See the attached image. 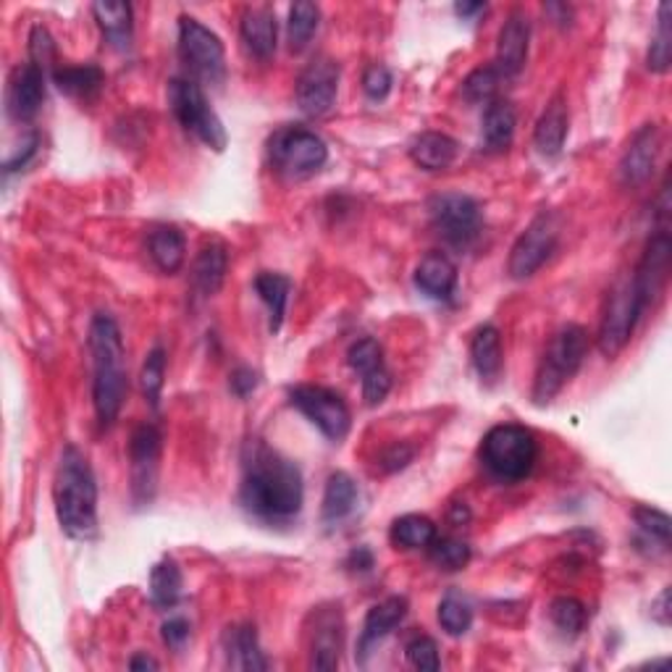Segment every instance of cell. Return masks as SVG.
<instances>
[{
  "label": "cell",
  "instance_id": "obj_1",
  "mask_svg": "<svg viewBox=\"0 0 672 672\" xmlns=\"http://www.w3.org/2000/svg\"><path fill=\"white\" fill-rule=\"evenodd\" d=\"M240 500L258 521L273 525L292 523L305 502L303 473L265 441H250L242 454Z\"/></svg>",
  "mask_w": 672,
  "mask_h": 672
},
{
  "label": "cell",
  "instance_id": "obj_2",
  "mask_svg": "<svg viewBox=\"0 0 672 672\" xmlns=\"http://www.w3.org/2000/svg\"><path fill=\"white\" fill-rule=\"evenodd\" d=\"M90 355H93V405L101 426H114L124 408L129 378H126V349L122 328L114 315L97 313L90 324Z\"/></svg>",
  "mask_w": 672,
  "mask_h": 672
},
{
  "label": "cell",
  "instance_id": "obj_3",
  "mask_svg": "<svg viewBox=\"0 0 672 672\" xmlns=\"http://www.w3.org/2000/svg\"><path fill=\"white\" fill-rule=\"evenodd\" d=\"M53 502L63 534L69 538L87 542L97 534V483L93 465L80 447L69 444L61 452Z\"/></svg>",
  "mask_w": 672,
  "mask_h": 672
},
{
  "label": "cell",
  "instance_id": "obj_4",
  "mask_svg": "<svg viewBox=\"0 0 672 672\" xmlns=\"http://www.w3.org/2000/svg\"><path fill=\"white\" fill-rule=\"evenodd\" d=\"M481 462L489 475L502 483L528 479L538 460V441L534 431L521 423H500L481 441Z\"/></svg>",
  "mask_w": 672,
  "mask_h": 672
},
{
  "label": "cell",
  "instance_id": "obj_5",
  "mask_svg": "<svg viewBox=\"0 0 672 672\" xmlns=\"http://www.w3.org/2000/svg\"><path fill=\"white\" fill-rule=\"evenodd\" d=\"M588 355V332L578 324H567L552 336L534 378V402L549 405L565 384L573 381Z\"/></svg>",
  "mask_w": 672,
  "mask_h": 672
},
{
  "label": "cell",
  "instance_id": "obj_6",
  "mask_svg": "<svg viewBox=\"0 0 672 672\" xmlns=\"http://www.w3.org/2000/svg\"><path fill=\"white\" fill-rule=\"evenodd\" d=\"M168 105H171L174 116H177V122L185 126L189 135L198 137L210 150H227V126H223L219 114L213 111V105L208 103V97L200 90L198 82L185 80V76H174V80L168 82Z\"/></svg>",
  "mask_w": 672,
  "mask_h": 672
},
{
  "label": "cell",
  "instance_id": "obj_7",
  "mask_svg": "<svg viewBox=\"0 0 672 672\" xmlns=\"http://www.w3.org/2000/svg\"><path fill=\"white\" fill-rule=\"evenodd\" d=\"M269 158L276 171L292 179H307L318 174L328 160V147L305 126H282L269 139Z\"/></svg>",
  "mask_w": 672,
  "mask_h": 672
},
{
  "label": "cell",
  "instance_id": "obj_8",
  "mask_svg": "<svg viewBox=\"0 0 672 672\" xmlns=\"http://www.w3.org/2000/svg\"><path fill=\"white\" fill-rule=\"evenodd\" d=\"M179 55L195 80L206 84L227 80V51L221 38L195 17L179 19Z\"/></svg>",
  "mask_w": 672,
  "mask_h": 672
},
{
  "label": "cell",
  "instance_id": "obj_9",
  "mask_svg": "<svg viewBox=\"0 0 672 672\" xmlns=\"http://www.w3.org/2000/svg\"><path fill=\"white\" fill-rule=\"evenodd\" d=\"M643 313L647 311H643L639 297H636V290H633V282H630V276L615 284V290L609 292V297H607L605 315H601V326H599V336H597L601 355L609 357V360L618 357L622 349H626L630 336H633Z\"/></svg>",
  "mask_w": 672,
  "mask_h": 672
},
{
  "label": "cell",
  "instance_id": "obj_10",
  "mask_svg": "<svg viewBox=\"0 0 672 672\" xmlns=\"http://www.w3.org/2000/svg\"><path fill=\"white\" fill-rule=\"evenodd\" d=\"M431 223L437 234L452 248H471V244L481 237V208L479 202L468 195L447 192L431 200Z\"/></svg>",
  "mask_w": 672,
  "mask_h": 672
},
{
  "label": "cell",
  "instance_id": "obj_11",
  "mask_svg": "<svg viewBox=\"0 0 672 672\" xmlns=\"http://www.w3.org/2000/svg\"><path fill=\"white\" fill-rule=\"evenodd\" d=\"M559 216L557 213H538L534 221L525 227L517 237V242L510 250L507 271L513 279H531L542 265L549 261L552 252L557 250L559 242Z\"/></svg>",
  "mask_w": 672,
  "mask_h": 672
},
{
  "label": "cell",
  "instance_id": "obj_12",
  "mask_svg": "<svg viewBox=\"0 0 672 672\" xmlns=\"http://www.w3.org/2000/svg\"><path fill=\"white\" fill-rule=\"evenodd\" d=\"M290 405L303 412L315 429L332 441L345 439L349 426H353V416H349L345 399L326 387H313V384L294 387L290 389Z\"/></svg>",
  "mask_w": 672,
  "mask_h": 672
},
{
  "label": "cell",
  "instance_id": "obj_13",
  "mask_svg": "<svg viewBox=\"0 0 672 672\" xmlns=\"http://www.w3.org/2000/svg\"><path fill=\"white\" fill-rule=\"evenodd\" d=\"M160 450L164 437L153 423H143L132 431L129 439V460H132V496L143 507L156 496L158 471H160Z\"/></svg>",
  "mask_w": 672,
  "mask_h": 672
},
{
  "label": "cell",
  "instance_id": "obj_14",
  "mask_svg": "<svg viewBox=\"0 0 672 672\" xmlns=\"http://www.w3.org/2000/svg\"><path fill=\"white\" fill-rule=\"evenodd\" d=\"M339 63L318 55L313 59L297 76V87H294V97H297V108L305 116L321 118L334 108L336 93H339Z\"/></svg>",
  "mask_w": 672,
  "mask_h": 672
},
{
  "label": "cell",
  "instance_id": "obj_15",
  "mask_svg": "<svg viewBox=\"0 0 672 672\" xmlns=\"http://www.w3.org/2000/svg\"><path fill=\"white\" fill-rule=\"evenodd\" d=\"M670 258H672L670 234L668 229H660L649 240L639 265H636V271L630 273V282H633L636 297H639L643 311H649L664 292V284H668L670 279Z\"/></svg>",
  "mask_w": 672,
  "mask_h": 672
},
{
  "label": "cell",
  "instance_id": "obj_16",
  "mask_svg": "<svg viewBox=\"0 0 672 672\" xmlns=\"http://www.w3.org/2000/svg\"><path fill=\"white\" fill-rule=\"evenodd\" d=\"M662 150V132L657 124H643L633 137L626 150H622L618 174L620 181L626 187H643L654 174L657 158Z\"/></svg>",
  "mask_w": 672,
  "mask_h": 672
},
{
  "label": "cell",
  "instance_id": "obj_17",
  "mask_svg": "<svg viewBox=\"0 0 672 672\" xmlns=\"http://www.w3.org/2000/svg\"><path fill=\"white\" fill-rule=\"evenodd\" d=\"M315 628L311 630V668L336 670L339 668L342 641H345V620L339 607H321L313 615Z\"/></svg>",
  "mask_w": 672,
  "mask_h": 672
},
{
  "label": "cell",
  "instance_id": "obj_18",
  "mask_svg": "<svg viewBox=\"0 0 672 672\" xmlns=\"http://www.w3.org/2000/svg\"><path fill=\"white\" fill-rule=\"evenodd\" d=\"M42 103H45V72L30 61L11 74L9 114L13 122H32Z\"/></svg>",
  "mask_w": 672,
  "mask_h": 672
},
{
  "label": "cell",
  "instance_id": "obj_19",
  "mask_svg": "<svg viewBox=\"0 0 672 672\" xmlns=\"http://www.w3.org/2000/svg\"><path fill=\"white\" fill-rule=\"evenodd\" d=\"M528 42H531V24L523 13H513L502 24L500 38H496V72L504 80L517 76L523 72L525 61H528Z\"/></svg>",
  "mask_w": 672,
  "mask_h": 672
},
{
  "label": "cell",
  "instance_id": "obj_20",
  "mask_svg": "<svg viewBox=\"0 0 672 672\" xmlns=\"http://www.w3.org/2000/svg\"><path fill=\"white\" fill-rule=\"evenodd\" d=\"M405 615H408V599L405 597H389L378 601L376 607L368 609L366 622H363L360 639H357V657L366 660L370 649H376L397 626H402Z\"/></svg>",
  "mask_w": 672,
  "mask_h": 672
},
{
  "label": "cell",
  "instance_id": "obj_21",
  "mask_svg": "<svg viewBox=\"0 0 672 672\" xmlns=\"http://www.w3.org/2000/svg\"><path fill=\"white\" fill-rule=\"evenodd\" d=\"M412 282H416L418 292L426 294L429 300L447 303V300H452L454 290H458V265L444 252H429L418 263Z\"/></svg>",
  "mask_w": 672,
  "mask_h": 672
},
{
  "label": "cell",
  "instance_id": "obj_22",
  "mask_svg": "<svg viewBox=\"0 0 672 672\" xmlns=\"http://www.w3.org/2000/svg\"><path fill=\"white\" fill-rule=\"evenodd\" d=\"M567 132H570V114H567V101L563 93H557L546 103L544 114L538 116L534 129V145L544 158H557L563 153Z\"/></svg>",
  "mask_w": 672,
  "mask_h": 672
},
{
  "label": "cell",
  "instance_id": "obj_23",
  "mask_svg": "<svg viewBox=\"0 0 672 672\" xmlns=\"http://www.w3.org/2000/svg\"><path fill=\"white\" fill-rule=\"evenodd\" d=\"M240 38L250 59L269 61L273 51H276L279 38L276 13L265 9V6H261V9H248L240 24Z\"/></svg>",
  "mask_w": 672,
  "mask_h": 672
},
{
  "label": "cell",
  "instance_id": "obj_24",
  "mask_svg": "<svg viewBox=\"0 0 672 672\" xmlns=\"http://www.w3.org/2000/svg\"><path fill=\"white\" fill-rule=\"evenodd\" d=\"M471 360H473L475 374H479L483 384L494 387V384L500 381V376L504 370L500 328L492 324H483L475 328V334L471 339Z\"/></svg>",
  "mask_w": 672,
  "mask_h": 672
},
{
  "label": "cell",
  "instance_id": "obj_25",
  "mask_svg": "<svg viewBox=\"0 0 672 672\" xmlns=\"http://www.w3.org/2000/svg\"><path fill=\"white\" fill-rule=\"evenodd\" d=\"M227 271H229L227 244L219 240L206 242L192 263L195 290H198L202 297H213V294L221 292L223 279H227Z\"/></svg>",
  "mask_w": 672,
  "mask_h": 672
},
{
  "label": "cell",
  "instance_id": "obj_26",
  "mask_svg": "<svg viewBox=\"0 0 672 672\" xmlns=\"http://www.w3.org/2000/svg\"><path fill=\"white\" fill-rule=\"evenodd\" d=\"M458 153L460 145L450 135H441V132H423L410 145L412 164L423 168V171H444L458 160Z\"/></svg>",
  "mask_w": 672,
  "mask_h": 672
},
{
  "label": "cell",
  "instance_id": "obj_27",
  "mask_svg": "<svg viewBox=\"0 0 672 672\" xmlns=\"http://www.w3.org/2000/svg\"><path fill=\"white\" fill-rule=\"evenodd\" d=\"M515 126H517V114L513 103L507 101H492L483 111V124H481V137L486 150L492 153H504L515 139Z\"/></svg>",
  "mask_w": 672,
  "mask_h": 672
},
{
  "label": "cell",
  "instance_id": "obj_28",
  "mask_svg": "<svg viewBox=\"0 0 672 672\" xmlns=\"http://www.w3.org/2000/svg\"><path fill=\"white\" fill-rule=\"evenodd\" d=\"M147 252H150L153 263L171 276V273L181 271V265L187 261V240L179 227L164 223V227H156L150 231V237H147Z\"/></svg>",
  "mask_w": 672,
  "mask_h": 672
},
{
  "label": "cell",
  "instance_id": "obj_29",
  "mask_svg": "<svg viewBox=\"0 0 672 672\" xmlns=\"http://www.w3.org/2000/svg\"><path fill=\"white\" fill-rule=\"evenodd\" d=\"M93 17L101 27L103 38L116 48L126 51L132 45V32H135V21H132V6L122 0H101L93 6Z\"/></svg>",
  "mask_w": 672,
  "mask_h": 672
},
{
  "label": "cell",
  "instance_id": "obj_30",
  "mask_svg": "<svg viewBox=\"0 0 672 672\" xmlns=\"http://www.w3.org/2000/svg\"><path fill=\"white\" fill-rule=\"evenodd\" d=\"M360 502V489L347 473H332L324 489V502H321V517L324 523H342L357 510Z\"/></svg>",
  "mask_w": 672,
  "mask_h": 672
},
{
  "label": "cell",
  "instance_id": "obj_31",
  "mask_svg": "<svg viewBox=\"0 0 672 672\" xmlns=\"http://www.w3.org/2000/svg\"><path fill=\"white\" fill-rule=\"evenodd\" d=\"M53 84L63 95L76 97V101H93L105 84V74L95 63H84V66H59L51 72Z\"/></svg>",
  "mask_w": 672,
  "mask_h": 672
},
{
  "label": "cell",
  "instance_id": "obj_32",
  "mask_svg": "<svg viewBox=\"0 0 672 672\" xmlns=\"http://www.w3.org/2000/svg\"><path fill=\"white\" fill-rule=\"evenodd\" d=\"M258 297L263 300V305L269 307L271 313V332L276 334L284 324L286 315V303H290V292H292V279L284 276V273H273V271H261L255 276Z\"/></svg>",
  "mask_w": 672,
  "mask_h": 672
},
{
  "label": "cell",
  "instance_id": "obj_33",
  "mask_svg": "<svg viewBox=\"0 0 672 672\" xmlns=\"http://www.w3.org/2000/svg\"><path fill=\"white\" fill-rule=\"evenodd\" d=\"M391 544L402 549H429L437 538V523L426 515H402L391 523Z\"/></svg>",
  "mask_w": 672,
  "mask_h": 672
},
{
  "label": "cell",
  "instance_id": "obj_34",
  "mask_svg": "<svg viewBox=\"0 0 672 672\" xmlns=\"http://www.w3.org/2000/svg\"><path fill=\"white\" fill-rule=\"evenodd\" d=\"M181 586H185V578H181L179 565L171 557L160 559L150 570V599L156 607L171 609L177 605L181 597Z\"/></svg>",
  "mask_w": 672,
  "mask_h": 672
},
{
  "label": "cell",
  "instance_id": "obj_35",
  "mask_svg": "<svg viewBox=\"0 0 672 672\" xmlns=\"http://www.w3.org/2000/svg\"><path fill=\"white\" fill-rule=\"evenodd\" d=\"M229 662L240 670H265L269 660L263 657L258 633L252 626L229 630Z\"/></svg>",
  "mask_w": 672,
  "mask_h": 672
},
{
  "label": "cell",
  "instance_id": "obj_36",
  "mask_svg": "<svg viewBox=\"0 0 672 672\" xmlns=\"http://www.w3.org/2000/svg\"><path fill=\"white\" fill-rule=\"evenodd\" d=\"M672 3H660V11H657V32L651 38L649 55H647V66L649 72L664 74L670 72L672 63Z\"/></svg>",
  "mask_w": 672,
  "mask_h": 672
},
{
  "label": "cell",
  "instance_id": "obj_37",
  "mask_svg": "<svg viewBox=\"0 0 672 672\" xmlns=\"http://www.w3.org/2000/svg\"><path fill=\"white\" fill-rule=\"evenodd\" d=\"M321 9L307 0H300L290 9V21H286V40H290L292 53H303L311 45L315 30H318Z\"/></svg>",
  "mask_w": 672,
  "mask_h": 672
},
{
  "label": "cell",
  "instance_id": "obj_38",
  "mask_svg": "<svg viewBox=\"0 0 672 672\" xmlns=\"http://www.w3.org/2000/svg\"><path fill=\"white\" fill-rule=\"evenodd\" d=\"M586 605L576 597H557L549 605V620L567 639H576L586 628Z\"/></svg>",
  "mask_w": 672,
  "mask_h": 672
},
{
  "label": "cell",
  "instance_id": "obj_39",
  "mask_svg": "<svg viewBox=\"0 0 672 672\" xmlns=\"http://www.w3.org/2000/svg\"><path fill=\"white\" fill-rule=\"evenodd\" d=\"M500 84H502V74L496 72V66H479L465 76V82H462V97L473 105L481 103L489 105L492 101H496Z\"/></svg>",
  "mask_w": 672,
  "mask_h": 672
},
{
  "label": "cell",
  "instance_id": "obj_40",
  "mask_svg": "<svg viewBox=\"0 0 672 672\" xmlns=\"http://www.w3.org/2000/svg\"><path fill=\"white\" fill-rule=\"evenodd\" d=\"M431 563L439 567V570H447V573H458L465 567L468 563H471V546H468L465 542H460V538H433L431 546Z\"/></svg>",
  "mask_w": 672,
  "mask_h": 672
},
{
  "label": "cell",
  "instance_id": "obj_41",
  "mask_svg": "<svg viewBox=\"0 0 672 672\" xmlns=\"http://www.w3.org/2000/svg\"><path fill=\"white\" fill-rule=\"evenodd\" d=\"M439 626L447 630L450 636H462L468 633L473 626V607L458 594H447L439 605Z\"/></svg>",
  "mask_w": 672,
  "mask_h": 672
},
{
  "label": "cell",
  "instance_id": "obj_42",
  "mask_svg": "<svg viewBox=\"0 0 672 672\" xmlns=\"http://www.w3.org/2000/svg\"><path fill=\"white\" fill-rule=\"evenodd\" d=\"M139 384H143V395L153 408H158L160 391L166 384V353L164 347H153L145 357L143 374H139Z\"/></svg>",
  "mask_w": 672,
  "mask_h": 672
},
{
  "label": "cell",
  "instance_id": "obj_43",
  "mask_svg": "<svg viewBox=\"0 0 672 672\" xmlns=\"http://www.w3.org/2000/svg\"><path fill=\"white\" fill-rule=\"evenodd\" d=\"M347 363H349V368L355 370V374H360V378L368 376V374H376V370H381V368H387V366H384V349L374 339V336H363V339H357L355 345L349 347Z\"/></svg>",
  "mask_w": 672,
  "mask_h": 672
},
{
  "label": "cell",
  "instance_id": "obj_44",
  "mask_svg": "<svg viewBox=\"0 0 672 672\" xmlns=\"http://www.w3.org/2000/svg\"><path fill=\"white\" fill-rule=\"evenodd\" d=\"M633 521L639 525V531L651 542H660L662 546L670 544V517L668 513H662V510L657 507H647V504H641V507L633 510Z\"/></svg>",
  "mask_w": 672,
  "mask_h": 672
},
{
  "label": "cell",
  "instance_id": "obj_45",
  "mask_svg": "<svg viewBox=\"0 0 672 672\" xmlns=\"http://www.w3.org/2000/svg\"><path fill=\"white\" fill-rule=\"evenodd\" d=\"M405 654H408V662L416 670L437 672L441 668L439 647L431 636H416V639H410L408 647H405Z\"/></svg>",
  "mask_w": 672,
  "mask_h": 672
},
{
  "label": "cell",
  "instance_id": "obj_46",
  "mask_svg": "<svg viewBox=\"0 0 672 672\" xmlns=\"http://www.w3.org/2000/svg\"><path fill=\"white\" fill-rule=\"evenodd\" d=\"M30 61L38 63L42 72H48L55 61V45H53L51 32L40 24L34 27L30 34Z\"/></svg>",
  "mask_w": 672,
  "mask_h": 672
},
{
  "label": "cell",
  "instance_id": "obj_47",
  "mask_svg": "<svg viewBox=\"0 0 672 672\" xmlns=\"http://www.w3.org/2000/svg\"><path fill=\"white\" fill-rule=\"evenodd\" d=\"M363 90H366V95L370 101H384V97L389 95L391 90V72L387 66H381V63H374V66L366 69V74H363Z\"/></svg>",
  "mask_w": 672,
  "mask_h": 672
},
{
  "label": "cell",
  "instance_id": "obj_48",
  "mask_svg": "<svg viewBox=\"0 0 672 672\" xmlns=\"http://www.w3.org/2000/svg\"><path fill=\"white\" fill-rule=\"evenodd\" d=\"M389 389H391V374L387 368L363 376V399H366V405H370V408L381 405L384 399H387Z\"/></svg>",
  "mask_w": 672,
  "mask_h": 672
},
{
  "label": "cell",
  "instance_id": "obj_49",
  "mask_svg": "<svg viewBox=\"0 0 672 672\" xmlns=\"http://www.w3.org/2000/svg\"><path fill=\"white\" fill-rule=\"evenodd\" d=\"M38 147H40V135L38 132H32V135L21 143V150L17 153V156L6 160V174L19 171V168H24L27 164H30V160L34 158V153H38Z\"/></svg>",
  "mask_w": 672,
  "mask_h": 672
},
{
  "label": "cell",
  "instance_id": "obj_50",
  "mask_svg": "<svg viewBox=\"0 0 672 672\" xmlns=\"http://www.w3.org/2000/svg\"><path fill=\"white\" fill-rule=\"evenodd\" d=\"M189 639V622L185 618H171L164 622V641L168 649H181Z\"/></svg>",
  "mask_w": 672,
  "mask_h": 672
},
{
  "label": "cell",
  "instance_id": "obj_51",
  "mask_svg": "<svg viewBox=\"0 0 672 672\" xmlns=\"http://www.w3.org/2000/svg\"><path fill=\"white\" fill-rule=\"evenodd\" d=\"M229 387L234 391L237 397H250L252 391L258 387V374L252 368H237L234 374L229 378Z\"/></svg>",
  "mask_w": 672,
  "mask_h": 672
},
{
  "label": "cell",
  "instance_id": "obj_52",
  "mask_svg": "<svg viewBox=\"0 0 672 672\" xmlns=\"http://www.w3.org/2000/svg\"><path fill=\"white\" fill-rule=\"evenodd\" d=\"M412 454H416V452H412V447H405V444L399 447V444H397V447H391V450H389L387 454H384V462H381V465L387 468L389 473H391V471H402V468L408 465V462L412 460Z\"/></svg>",
  "mask_w": 672,
  "mask_h": 672
},
{
  "label": "cell",
  "instance_id": "obj_53",
  "mask_svg": "<svg viewBox=\"0 0 672 672\" xmlns=\"http://www.w3.org/2000/svg\"><path fill=\"white\" fill-rule=\"evenodd\" d=\"M349 565H357V570H370V567H374V555H370L366 546H360V549H355L353 557H349Z\"/></svg>",
  "mask_w": 672,
  "mask_h": 672
},
{
  "label": "cell",
  "instance_id": "obj_54",
  "mask_svg": "<svg viewBox=\"0 0 672 672\" xmlns=\"http://www.w3.org/2000/svg\"><path fill=\"white\" fill-rule=\"evenodd\" d=\"M668 605H670V588H664L662 597L657 599V605H654V607H657V609H654V618L660 620L662 626H668V622H670V618H668V612H670Z\"/></svg>",
  "mask_w": 672,
  "mask_h": 672
},
{
  "label": "cell",
  "instance_id": "obj_55",
  "mask_svg": "<svg viewBox=\"0 0 672 672\" xmlns=\"http://www.w3.org/2000/svg\"><path fill=\"white\" fill-rule=\"evenodd\" d=\"M481 11H486V6H483V3H458V6H454V13H458V17H462V19H471Z\"/></svg>",
  "mask_w": 672,
  "mask_h": 672
},
{
  "label": "cell",
  "instance_id": "obj_56",
  "mask_svg": "<svg viewBox=\"0 0 672 672\" xmlns=\"http://www.w3.org/2000/svg\"><path fill=\"white\" fill-rule=\"evenodd\" d=\"M129 668H132V670H158L160 664H158L156 660H153V657H147V654H137L135 660L129 662Z\"/></svg>",
  "mask_w": 672,
  "mask_h": 672
}]
</instances>
